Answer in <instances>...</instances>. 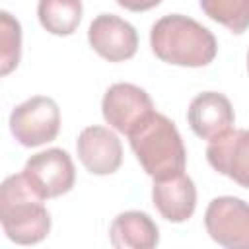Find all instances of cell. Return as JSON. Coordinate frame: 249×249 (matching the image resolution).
<instances>
[{
    "instance_id": "cell-1",
    "label": "cell",
    "mask_w": 249,
    "mask_h": 249,
    "mask_svg": "<svg viewBox=\"0 0 249 249\" xmlns=\"http://www.w3.org/2000/svg\"><path fill=\"white\" fill-rule=\"evenodd\" d=\"M150 45L160 60L189 68L210 64L218 51L212 31L181 14H169L158 19L150 31Z\"/></svg>"
},
{
    "instance_id": "cell-2",
    "label": "cell",
    "mask_w": 249,
    "mask_h": 249,
    "mask_svg": "<svg viewBox=\"0 0 249 249\" xmlns=\"http://www.w3.org/2000/svg\"><path fill=\"white\" fill-rule=\"evenodd\" d=\"M0 222L8 239L19 245L39 243L51 230V216L43 198L31 189L23 173L10 175L0 187Z\"/></svg>"
},
{
    "instance_id": "cell-3",
    "label": "cell",
    "mask_w": 249,
    "mask_h": 249,
    "mask_svg": "<svg viewBox=\"0 0 249 249\" xmlns=\"http://www.w3.org/2000/svg\"><path fill=\"white\" fill-rule=\"evenodd\" d=\"M130 148L142 169L154 179H165L185 171L187 152L181 134L171 119L152 113L134 132L128 134Z\"/></svg>"
},
{
    "instance_id": "cell-4",
    "label": "cell",
    "mask_w": 249,
    "mask_h": 249,
    "mask_svg": "<svg viewBox=\"0 0 249 249\" xmlns=\"http://www.w3.org/2000/svg\"><path fill=\"white\" fill-rule=\"evenodd\" d=\"M14 138L27 148L53 142L60 130V109L54 99L35 95L19 103L10 115Z\"/></svg>"
},
{
    "instance_id": "cell-5",
    "label": "cell",
    "mask_w": 249,
    "mask_h": 249,
    "mask_svg": "<svg viewBox=\"0 0 249 249\" xmlns=\"http://www.w3.org/2000/svg\"><path fill=\"white\" fill-rule=\"evenodd\" d=\"M21 173L43 200L68 193L76 179L72 158L60 148H51L31 156Z\"/></svg>"
},
{
    "instance_id": "cell-6",
    "label": "cell",
    "mask_w": 249,
    "mask_h": 249,
    "mask_svg": "<svg viewBox=\"0 0 249 249\" xmlns=\"http://www.w3.org/2000/svg\"><path fill=\"white\" fill-rule=\"evenodd\" d=\"M208 235L228 249H249V204L237 196H218L204 212Z\"/></svg>"
},
{
    "instance_id": "cell-7",
    "label": "cell",
    "mask_w": 249,
    "mask_h": 249,
    "mask_svg": "<svg viewBox=\"0 0 249 249\" xmlns=\"http://www.w3.org/2000/svg\"><path fill=\"white\" fill-rule=\"evenodd\" d=\"M101 111L115 130L128 136L154 113V103L142 88L119 82L105 91Z\"/></svg>"
},
{
    "instance_id": "cell-8",
    "label": "cell",
    "mask_w": 249,
    "mask_h": 249,
    "mask_svg": "<svg viewBox=\"0 0 249 249\" xmlns=\"http://www.w3.org/2000/svg\"><path fill=\"white\" fill-rule=\"evenodd\" d=\"M91 49L109 62H121L134 56L138 49L136 29L113 14H99L88 29Z\"/></svg>"
},
{
    "instance_id": "cell-9",
    "label": "cell",
    "mask_w": 249,
    "mask_h": 249,
    "mask_svg": "<svg viewBox=\"0 0 249 249\" xmlns=\"http://www.w3.org/2000/svg\"><path fill=\"white\" fill-rule=\"evenodd\" d=\"M78 158L93 175H111L123 163V146L115 132L105 126H88L76 142Z\"/></svg>"
},
{
    "instance_id": "cell-10",
    "label": "cell",
    "mask_w": 249,
    "mask_h": 249,
    "mask_svg": "<svg viewBox=\"0 0 249 249\" xmlns=\"http://www.w3.org/2000/svg\"><path fill=\"white\" fill-rule=\"evenodd\" d=\"M206 158L218 173L249 189V130L231 128L210 140Z\"/></svg>"
},
{
    "instance_id": "cell-11",
    "label": "cell",
    "mask_w": 249,
    "mask_h": 249,
    "mask_svg": "<svg viewBox=\"0 0 249 249\" xmlns=\"http://www.w3.org/2000/svg\"><path fill=\"white\" fill-rule=\"evenodd\" d=\"M193 132L202 140H214L233 126V109L226 95L218 91L198 93L187 113Z\"/></svg>"
},
{
    "instance_id": "cell-12",
    "label": "cell",
    "mask_w": 249,
    "mask_h": 249,
    "mask_svg": "<svg viewBox=\"0 0 249 249\" xmlns=\"http://www.w3.org/2000/svg\"><path fill=\"white\" fill-rule=\"evenodd\" d=\"M152 200L158 212L169 222H185L196 206V189L187 173H175L165 179H154Z\"/></svg>"
},
{
    "instance_id": "cell-13",
    "label": "cell",
    "mask_w": 249,
    "mask_h": 249,
    "mask_svg": "<svg viewBox=\"0 0 249 249\" xmlns=\"http://www.w3.org/2000/svg\"><path fill=\"white\" fill-rule=\"evenodd\" d=\"M111 245L117 249H152L160 241L158 226L146 212L128 210L119 214L109 230Z\"/></svg>"
},
{
    "instance_id": "cell-14",
    "label": "cell",
    "mask_w": 249,
    "mask_h": 249,
    "mask_svg": "<svg viewBox=\"0 0 249 249\" xmlns=\"http://www.w3.org/2000/svg\"><path fill=\"white\" fill-rule=\"evenodd\" d=\"M82 0H39L37 16L53 35H70L82 21Z\"/></svg>"
},
{
    "instance_id": "cell-15",
    "label": "cell",
    "mask_w": 249,
    "mask_h": 249,
    "mask_svg": "<svg viewBox=\"0 0 249 249\" xmlns=\"http://www.w3.org/2000/svg\"><path fill=\"white\" fill-rule=\"evenodd\" d=\"M202 12L231 33L249 29V0H200Z\"/></svg>"
},
{
    "instance_id": "cell-16",
    "label": "cell",
    "mask_w": 249,
    "mask_h": 249,
    "mask_svg": "<svg viewBox=\"0 0 249 249\" xmlns=\"http://www.w3.org/2000/svg\"><path fill=\"white\" fill-rule=\"evenodd\" d=\"M0 41H2V53H0V74H10L21 54V27L19 21L14 19L8 12H0Z\"/></svg>"
},
{
    "instance_id": "cell-17",
    "label": "cell",
    "mask_w": 249,
    "mask_h": 249,
    "mask_svg": "<svg viewBox=\"0 0 249 249\" xmlns=\"http://www.w3.org/2000/svg\"><path fill=\"white\" fill-rule=\"evenodd\" d=\"M161 0H117L119 6L130 10V12H146L154 6H158Z\"/></svg>"
},
{
    "instance_id": "cell-18",
    "label": "cell",
    "mask_w": 249,
    "mask_h": 249,
    "mask_svg": "<svg viewBox=\"0 0 249 249\" xmlns=\"http://www.w3.org/2000/svg\"><path fill=\"white\" fill-rule=\"evenodd\" d=\"M247 68H249V54H247Z\"/></svg>"
}]
</instances>
